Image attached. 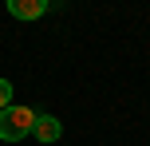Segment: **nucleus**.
I'll list each match as a JSON object with an SVG mask.
<instances>
[{
	"instance_id": "nucleus-1",
	"label": "nucleus",
	"mask_w": 150,
	"mask_h": 146,
	"mask_svg": "<svg viewBox=\"0 0 150 146\" xmlns=\"http://www.w3.org/2000/svg\"><path fill=\"white\" fill-rule=\"evenodd\" d=\"M32 123H36V111L12 103L8 111H0V142H20L32 134Z\"/></svg>"
},
{
	"instance_id": "nucleus-2",
	"label": "nucleus",
	"mask_w": 150,
	"mask_h": 146,
	"mask_svg": "<svg viewBox=\"0 0 150 146\" xmlns=\"http://www.w3.org/2000/svg\"><path fill=\"white\" fill-rule=\"evenodd\" d=\"M63 134V123L55 115H36V123H32V138L36 142H59Z\"/></svg>"
},
{
	"instance_id": "nucleus-3",
	"label": "nucleus",
	"mask_w": 150,
	"mask_h": 146,
	"mask_svg": "<svg viewBox=\"0 0 150 146\" xmlns=\"http://www.w3.org/2000/svg\"><path fill=\"white\" fill-rule=\"evenodd\" d=\"M8 12L16 20H40L47 12V0H8Z\"/></svg>"
},
{
	"instance_id": "nucleus-4",
	"label": "nucleus",
	"mask_w": 150,
	"mask_h": 146,
	"mask_svg": "<svg viewBox=\"0 0 150 146\" xmlns=\"http://www.w3.org/2000/svg\"><path fill=\"white\" fill-rule=\"evenodd\" d=\"M8 107H12V83L0 79V111H8Z\"/></svg>"
}]
</instances>
